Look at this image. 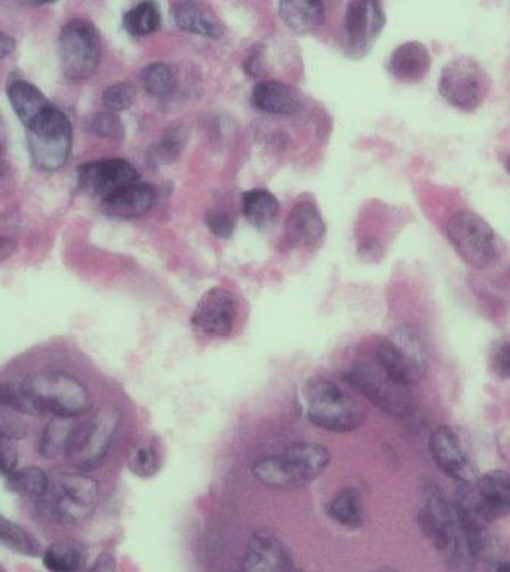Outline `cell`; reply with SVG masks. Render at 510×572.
<instances>
[{
    "label": "cell",
    "mask_w": 510,
    "mask_h": 572,
    "mask_svg": "<svg viewBox=\"0 0 510 572\" xmlns=\"http://www.w3.org/2000/svg\"><path fill=\"white\" fill-rule=\"evenodd\" d=\"M12 410L23 415L80 418L91 409L88 389L63 371H38L12 386Z\"/></svg>",
    "instance_id": "cell-1"
},
{
    "label": "cell",
    "mask_w": 510,
    "mask_h": 572,
    "mask_svg": "<svg viewBox=\"0 0 510 572\" xmlns=\"http://www.w3.org/2000/svg\"><path fill=\"white\" fill-rule=\"evenodd\" d=\"M329 464V449L321 444L300 441L278 455L266 456L255 462L253 476L266 488L290 491L317 480Z\"/></svg>",
    "instance_id": "cell-2"
},
{
    "label": "cell",
    "mask_w": 510,
    "mask_h": 572,
    "mask_svg": "<svg viewBox=\"0 0 510 572\" xmlns=\"http://www.w3.org/2000/svg\"><path fill=\"white\" fill-rule=\"evenodd\" d=\"M305 394L309 421L324 431L345 434L360 428L366 421L363 407L332 380H312Z\"/></svg>",
    "instance_id": "cell-3"
},
{
    "label": "cell",
    "mask_w": 510,
    "mask_h": 572,
    "mask_svg": "<svg viewBox=\"0 0 510 572\" xmlns=\"http://www.w3.org/2000/svg\"><path fill=\"white\" fill-rule=\"evenodd\" d=\"M39 501L51 519L63 525H77L96 510L99 483L83 473H60L50 479L47 494Z\"/></svg>",
    "instance_id": "cell-4"
},
{
    "label": "cell",
    "mask_w": 510,
    "mask_h": 572,
    "mask_svg": "<svg viewBox=\"0 0 510 572\" xmlns=\"http://www.w3.org/2000/svg\"><path fill=\"white\" fill-rule=\"evenodd\" d=\"M418 522L425 537L448 561L461 565L472 562L455 517L454 507L446 501L445 495L434 483L425 486Z\"/></svg>",
    "instance_id": "cell-5"
},
{
    "label": "cell",
    "mask_w": 510,
    "mask_h": 572,
    "mask_svg": "<svg viewBox=\"0 0 510 572\" xmlns=\"http://www.w3.org/2000/svg\"><path fill=\"white\" fill-rule=\"evenodd\" d=\"M346 380L370 403L394 418H405L412 412L414 400L411 388L397 382L376 358L375 361L361 359L352 365L346 374Z\"/></svg>",
    "instance_id": "cell-6"
},
{
    "label": "cell",
    "mask_w": 510,
    "mask_h": 572,
    "mask_svg": "<svg viewBox=\"0 0 510 572\" xmlns=\"http://www.w3.org/2000/svg\"><path fill=\"white\" fill-rule=\"evenodd\" d=\"M120 427V413L115 407H103L93 418L75 424L66 447V458L80 468L93 470L105 461Z\"/></svg>",
    "instance_id": "cell-7"
},
{
    "label": "cell",
    "mask_w": 510,
    "mask_h": 572,
    "mask_svg": "<svg viewBox=\"0 0 510 572\" xmlns=\"http://www.w3.org/2000/svg\"><path fill=\"white\" fill-rule=\"evenodd\" d=\"M376 359L390 376L409 388L427 371L423 340L412 327H399L385 337L376 349Z\"/></svg>",
    "instance_id": "cell-8"
},
{
    "label": "cell",
    "mask_w": 510,
    "mask_h": 572,
    "mask_svg": "<svg viewBox=\"0 0 510 572\" xmlns=\"http://www.w3.org/2000/svg\"><path fill=\"white\" fill-rule=\"evenodd\" d=\"M60 65L69 81L90 78L102 59V41L96 27L87 20H72L59 38Z\"/></svg>",
    "instance_id": "cell-9"
},
{
    "label": "cell",
    "mask_w": 510,
    "mask_h": 572,
    "mask_svg": "<svg viewBox=\"0 0 510 572\" xmlns=\"http://www.w3.org/2000/svg\"><path fill=\"white\" fill-rule=\"evenodd\" d=\"M449 242L461 260L475 269H487L499 254L493 227L482 216L460 212L446 225Z\"/></svg>",
    "instance_id": "cell-10"
},
{
    "label": "cell",
    "mask_w": 510,
    "mask_h": 572,
    "mask_svg": "<svg viewBox=\"0 0 510 572\" xmlns=\"http://www.w3.org/2000/svg\"><path fill=\"white\" fill-rule=\"evenodd\" d=\"M30 158L36 169L57 172L68 163L72 151V126L60 109L27 129Z\"/></svg>",
    "instance_id": "cell-11"
},
{
    "label": "cell",
    "mask_w": 510,
    "mask_h": 572,
    "mask_svg": "<svg viewBox=\"0 0 510 572\" xmlns=\"http://www.w3.org/2000/svg\"><path fill=\"white\" fill-rule=\"evenodd\" d=\"M490 76L476 60L457 59L443 68L439 93L452 108L476 111L490 93Z\"/></svg>",
    "instance_id": "cell-12"
},
{
    "label": "cell",
    "mask_w": 510,
    "mask_h": 572,
    "mask_svg": "<svg viewBox=\"0 0 510 572\" xmlns=\"http://www.w3.org/2000/svg\"><path fill=\"white\" fill-rule=\"evenodd\" d=\"M385 27V14L378 0H354L348 6L343 47L349 59H363L372 50Z\"/></svg>",
    "instance_id": "cell-13"
},
{
    "label": "cell",
    "mask_w": 510,
    "mask_h": 572,
    "mask_svg": "<svg viewBox=\"0 0 510 572\" xmlns=\"http://www.w3.org/2000/svg\"><path fill=\"white\" fill-rule=\"evenodd\" d=\"M239 304L235 295L224 288H212L200 298L191 316L194 333L206 337H227L235 330Z\"/></svg>",
    "instance_id": "cell-14"
},
{
    "label": "cell",
    "mask_w": 510,
    "mask_h": 572,
    "mask_svg": "<svg viewBox=\"0 0 510 572\" xmlns=\"http://www.w3.org/2000/svg\"><path fill=\"white\" fill-rule=\"evenodd\" d=\"M141 179L139 170L123 158L91 161L78 169V184L85 194L105 199L120 188Z\"/></svg>",
    "instance_id": "cell-15"
},
{
    "label": "cell",
    "mask_w": 510,
    "mask_h": 572,
    "mask_svg": "<svg viewBox=\"0 0 510 572\" xmlns=\"http://www.w3.org/2000/svg\"><path fill=\"white\" fill-rule=\"evenodd\" d=\"M430 452L431 458L446 476L458 483L475 482V468L454 429L445 425L434 429L430 438Z\"/></svg>",
    "instance_id": "cell-16"
},
{
    "label": "cell",
    "mask_w": 510,
    "mask_h": 572,
    "mask_svg": "<svg viewBox=\"0 0 510 572\" xmlns=\"http://www.w3.org/2000/svg\"><path fill=\"white\" fill-rule=\"evenodd\" d=\"M293 568V555L278 535L270 531L255 532L242 559V570L276 572Z\"/></svg>",
    "instance_id": "cell-17"
},
{
    "label": "cell",
    "mask_w": 510,
    "mask_h": 572,
    "mask_svg": "<svg viewBox=\"0 0 510 572\" xmlns=\"http://www.w3.org/2000/svg\"><path fill=\"white\" fill-rule=\"evenodd\" d=\"M251 103L258 111L276 117H294L303 109L300 91L281 81H264L255 85Z\"/></svg>",
    "instance_id": "cell-18"
},
{
    "label": "cell",
    "mask_w": 510,
    "mask_h": 572,
    "mask_svg": "<svg viewBox=\"0 0 510 572\" xmlns=\"http://www.w3.org/2000/svg\"><path fill=\"white\" fill-rule=\"evenodd\" d=\"M156 205L151 185L135 182L102 199L103 214L117 219H135L147 215Z\"/></svg>",
    "instance_id": "cell-19"
},
{
    "label": "cell",
    "mask_w": 510,
    "mask_h": 572,
    "mask_svg": "<svg viewBox=\"0 0 510 572\" xmlns=\"http://www.w3.org/2000/svg\"><path fill=\"white\" fill-rule=\"evenodd\" d=\"M288 240L300 248H315L326 236V224L318 209L311 203H299L288 214L285 222Z\"/></svg>",
    "instance_id": "cell-20"
},
{
    "label": "cell",
    "mask_w": 510,
    "mask_h": 572,
    "mask_svg": "<svg viewBox=\"0 0 510 572\" xmlns=\"http://www.w3.org/2000/svg\"><path fill=\"white\" fill-rule=\"evenodd\" d=\"M431 69V56L421 42L411 41L400 45L391 54L388 71L403 84L423 81Z\"/></svg>",
    "instance_id": "cell-21"
},
{
    "label": "cell",
    "mask_w": 510,
    "mask_h": 572,
    "mask_svg": "<svg viewBox=\"0 0 510 572\" xmlns=\"http://www.w3.org/2000/svg\"><path fill=\"white\" fill-rule=\"evenodd\" d=\"M8 99L26 129L35 126L56 108L38 87L23 79L8 85Z\"/></svg>",
    "instance_id": "cell-22"
},
{
    "label": "cell",
    "mask_w": 510,
    "mask_h": 572,
    "mask_svg": "<svg viewBox=\"0 0 510 572\" xmlns=\"http://www.w3.org/2000/svg\"><path fill=\"white\" fill-rule=\"evenodd\" d=\"M176 26L184 32L203 38L218 39L223 36V26L217 15L199 0H182L172 8Z\"/></svg>",
    "instance_id": "cell-23"
},
{
    "label": "cell",
    "mask_w": 510,
    "mask_h": 572,
    "mask_svg": "<svg viewBox=\"0 0 510 572\" xmlns=\"http://www.w3.org/2000/svg\"><path fill=\"white\" fill-rule=\"evenodd\" d=\"M279 15L288 29L308 35L323 26L324 0H279Z\"/></svg>",
    "instance_id": "cell-24"
},
{
    "label": "cell",
    "mask_w": 510,
    "mask_h": 572,
    "mask_svg": "<svg viewBox=\"0 0 510 572\" xmlns=\"http://www.w3.org/2000/svg\"><path fill=\"white\" fill-rule=\"evenodd\" d=\"M165 462V450L162 441L156 437L139 440L129 453V470L141 479H151L162 470Z\"/></svg>",
    "instance_id": "cell-25"
},
{
    "label": "cell",
    "mask_w": 510,
    "mask_h": 572,
    "mask_svg": "<svg viewBox=\"0 0 510 572\" xmlns=\"http://www.w3.org/2000/svg\"><path fill=\"white\" fill-rule=\"evenodd\" d=\"M279 209L278 199L264 188H255L242 196V212L254 227H269L278 216Z\"/></svg>",
    "instance_id": "cell-26"
},
{
    "label": "cell",
    "mask_w": 510,
    "mask_h": 572,
    "mask_svg": "<svg viewBox=\"0 0 510 572\" xmlns=\"http://www.w3.org/2000/svg\"><path fill=\"white\" fill-rule=\"evenodd\" d=\"M87 562V550L77 541H59L51 544L44 553V567L53 572L83 570Z\"/></svg>",
    "instance_id": "cell-27"
},
{
    "label": "cell",
    "mask_w": 510,
    "mask_h": 572,
    "mask_svg": "<svg viewBox=\"0 0 510 572\" xmlns=\"http://www.w3.org/2000/svg\"><path fill=\"white\" fill-rule=\"evenodd\" d=\"M50 477L36 467H24L6 476V488L27 500H41L47 494Z\"/></svg>",
    "instance_id": "cell-28"
},
{
    "label": "cell",
    "mask_w": 510,
    "mask_h": 572,
    "mask_svg": "<svg viewBox=\"0 0 510 572\" xmlns=\"http://www.w3.org/2000/svg\"><path fill=\"white\" fill-rule=\"evenodd\" d=\"M327 514L345 528H360L363 525L360 495L355 489L340 491L327 505Z\"/></svg>",
    "instance_id": "cell-29"
},
{
    "label": "cell",
    "mask_w": 510,
    "mask_h": 572,
    "mask_svg": "<svg viewBox=\"0 0 510 572\" xmlns=\"http://www.w3.org/2000/svg\"><path fill=\"white\" fill-rule=\"evenodd\" d=\"M162 23L159 6L151 0L138 3L135 8L129 9L124 14L123 26L126 32L138 38L151 35L156 32Z\"/></svg>",
    "instance_id": "cell-30"
},
{
    "label": "cell",
    "mask_w": 510,
    "mask_h": 572,
    "mask_svg": "<svg viewBox=\"0 0 510 572\" xmlns=\"http://www.w3.org/2000/svg\"><path fill=\"white\" fill-rule=\"evenodd\" d=\"M0 544L18 555L36 558L41 555L42 546L26 529L11 522L0 514Z\"/></svg>",
    "instance_id": "cell-31"
},
{
    "label": "cell",
    "mask_w": 510,
    "mask_h": 572,
    "mask_svg": "<svg viewBox=\"0 0 510 572\" xmlns=\"http://www.w3.org/2000/svg\"><path fill=\"white\" fill-rule=\"evenodd\" d=\"M74 425L71 418H54L45 427L39 440V453L42 458L54 459L65 455Z\"/></svg>",
    "instance_id": "cell-32"
},
{
    "label": "cell",
    "mask_w": 510,
    "mask_h": 572,
    "mask_svg": "<svg viewBox=\"0 0 510 572\" xmlns=\"http://www.w3.org/2000/svg\"><path fill=\"white\" fill-rule=\"evenodd\" d=\"M141 84L145 93L153 97H168L175 91L176 75L165 63H153L141 73Z\"/></svg>",
    "instance_id": "cell-33"
},
{
    "label": "cell",
    "mask_w": 510,
    "mask_h": 572,
    "mask_svg": "<svg viewBox=\"0 0 510 572\" xmlns=\"http://www.w3.org/2000/svg\"><path fill=\"white\" fill-rule=\"evenodd\" d=\"M85 130L91 135L99 138L109 139V141L120 142L124 138V126L120 117L115 112H96L85 118Z\"/></svg>",
    "instance_id": "cell-34"
},
{
    "label": "cell",
    "mask_w": 510,
    "mask_h": 572,
    "mask_svg": "<svg viewBox=\"0 0 510 572\" xmlns=\"http://www.w3.org/2000/svg\"><path fill=\"white\" fill-rule=\"evenodd\" d=\"M135 96L136 91L132 84H129V82H117V84L106 88L105 93H103V105L109 111L117 114V112L129 109L135 102Z\"/></svg>",
    "instance_id": "cell-35"
},
{
    "label": "cell",
    "mask_w": 510,
    "mask_h": 572,
    "mask_svg": "<svg viewBox=\"0 0 510 572\" xmlns=\"http://www.w3.org/2000/svg\"><path fill=\"white\" fill-rule=\"evenodd\" d=\"M205 222L211 233L220 239H229L235 233V218L224 209H211L206 212Z\"/></svg>",
    "instance_id": "cell-36"
},
{
    "label": "cell",
    "mask_w": 510,
    "mask_h": 572,
    "mask_svg": "<svg viewBox=\"0 0 510 572\" xmlns=\"http://www.w3.org/2000/svg\"><path fill=\"white\" fill-rule=\"evenodd\" d=\"M490 368L500 379H510V334L494 345L490 355Z\"/></svg>",
    "instance_id": "cell-37"
},
{
    "label": "cell",
    "mask_w": 510,
    "mask_h": 572,
    "mask_svg": "<svg viewBox=\"0 0 510 572\" xmlns=\"http://www.w3.org/2000/svg\"><path fill=\"white\" fill-rule=\"evenodd\" d=\"M18 449L12 438L0 435V474L9 476L12 471L17 470Z\"/></svg>",
    "instance_id": "cell-38"
},
{
    "label": "cell",
    "mask_w": 510,
    "mask_h": 572,
    "mask_svg": "<svg viewBox=\"0 0 510 572\" xmlns=\"http://www.w3.org/2000/svg\"><path fill=\"white\" fill-rule=\"evenodd\" d=\"M93 571H114L115 570V559L112 558L111 555L108 553H102L99 558L96 559L94 562L93 567H91Z\"/></svg>",
    "instance_id": "cell-39"
},
{
    "label": "cell",
    "mask_w": 510,
    "mask_h": 572,
    "mask_svg": "<svg viewBox=\"0 0 510 572\" xmlns=\"http://www.w3.org/2000/svg\"><path fill=\"white\" fill-rule=\"evenodd\" d=\"M17 251V243L8 237H0V263L8 260Z\"/></svg>",
    "instance_id": "cell-40"
},
{
    "label": "cell",
    "mask_w": 510,
    "mask_h": 572,
    "mask_svg": "<svg viewBox=\"0 0 510 572\" xmlns=\"http://www.w3.org/2000/svg\"><path fill=\"white\" fill-rule=\"evenodd\" d=\"M15 47H17V45H15L14 39L6 35V33L0 32V60L14 53Z\"/></svg>",
    "instance_id": "cell-41"
},
{
    "label": "cell",
    "mask_w": 510,
    "mask_h": 572,
    "mask_svg": "<svg viewBox=\"0 0 510 572\" xmlns=\"http://www.w3.org/2000/svg\"><path fill=\"white\" fill-rule=\"evenodd\" d=\"M24 428H21L20 425L17 424H5V422H0V435H5V437L12 438H20L24 435Z\"/></svg>",
    "instance_id": "cell-42"
},
{
    "label": "cell",
    "mask_w": 510,
    "mask_h": 572,
    "mask_svg": "<svg viewBox=\"0 0 510 572\" xmlns=\"http://www.w3.org/2000/svg\"><path fill=\"white\" fill-rule=\"evenodd\" d=\"M5 143H6L5 121H3L2 115H0V154H2L3 148H5Z\"/></svg>",
    "instance_id": "cell-43"
},
{
    "label": "cell",
    "mask_w": 510,
    "mask_h": 572,
    "mask_svg": "<svg viewBox=\"0 0 510 572\" xmlns=\"http://www.w3.org/2000/svg\"><path fill=\"white\" fill-rule=\"evenodd\" d=\"M21 2L27 3V5H32V6H42V5H48V3L57 2V0H21Z\"/></svg>",
    "instance_id": "cell-44"
},
{
    "label": "cell",
    "mask_w": 510,
    "mask_h": 572,
    "mask_svg": "<svg viewBox=\"0 0 510 572\" xmlns=\"http://www.w3.org/2000/svg\"><path fill=\"white\" fill-rule=\"evenodd\" d=\"M497 570H499V571H510V562L509 561L500 562V564L497 565Z\"/></svg>",
    "instance_id": "cell-45"
},
{
    "label": "cell",
    "mask_w": 510,
    "mask_h": 572,
    "mask_svg": "<svg viewBox=\"0 0 510 572\" xmlns=\"http://www.w3.org/2000/svg\"><path fill=\"white\" fill-rule=\"evenodd\" d=\"M3 179V169L2 167H0V182H2Z\"/></svg>",
    "instance_id": "cell-46"
},
{
    "label": "cell",
    "mask_w": 510,
    "mask_h": 572,
    "mask_svg": "<svg viewBox=\"0 0 510 572\" xmlns=\"http://www.w3.org/2000/svg\"><path fill=\"white\" fill-rule=\"evenodd\" d=\"M508 172L510 173V160H509V163H508Z\"/></svg>",
    "instance_id": "cell-47"
}]
</instances>
